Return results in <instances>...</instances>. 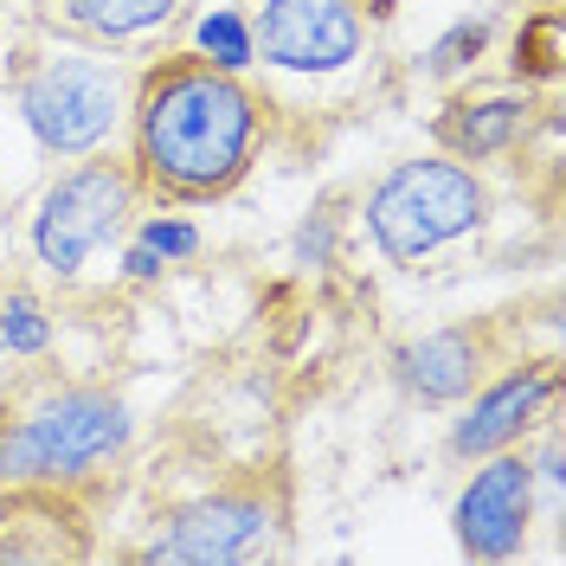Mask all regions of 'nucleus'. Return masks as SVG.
<instances>
[{"label":"nucleus","instance_id":"1","mask_svg":"<svg viewBox=\"0 0 566 566\" xmlns=\"http://www.w3.org/2000/svg\"><path fill=\"white\" fill-rule=\"evenodd\" d=\"M129 168L168 207H212L258 168L271 129L264 91L200 52H168L129 91Z\"/></svg>","mask_w":566,"mask_h":566},{"label":"nucleus","instance_id":"2","mask_svg":"<svg viewBox=\"0 0 566 566\" xmlns=\"http://www.w3.org/2000/svg\"><path fill=\"white\" fill-rule=\"evenodd\" d=\"M136 412L109 387H59L0 424V490L71 495L129 458Z\"/></svg>","mask_w":566,"mask_h":566},{"label":"nucleus","instance_id":"3","mask_svg":"<svg viewBox=\"0 0 566 566\" xmlns=\"http://www.w3.org/2000/svg\"><path fill=\"white\" fill-rule=\"evenodd\" d=\"M360 212H367L374 251L387 264H399V271H419L438 251H451L470 232H483L490 187L458 155H406V161H392L387 175L367 187V207Z\"/></svg>","mask_w":566,"mask_h":566},{"label":"nucleus","instance_id":"4","mask_svg":"<svg viewBox=\"0 0 566 566\" xmlns=\"http://www.w3.org/2000/svg\"><path fill=\"white\" fill-rule=\"evenodd\" d=\"M142 200L148 193H142L129 155H109V148L77 155L71 168L52 175V187L39 193V207H33V226H27V245H33L39 271L59 277V283H77L84 264L109 239L129 232V219H136Z\"/></svg>","mask_w":566,"mask_h":566},{"label":"nucleus","instance_id":"5","mask_svg":"<svg viewBox=\"0 0 566 566\" xmlns=\"http://www.w3.org/2000/svg\"><path fill=\"white\" fill-rule=\"evenodd\" d=\"M129 77L116 59H91V52H45L20 84L13 104L27 136L39 142L45 161H77L109 148V136L129 123Z\"/></svg>","mask_w":566,"mask_h":566},{"label":"nucleus","instance_id":"6","mask_svg":"<svg viewBox=\"0 0 566 566\" xmlns=\"http://www.w3.org/2000/svg\"><path fill=\"white\" fill-rule=\"evenodd\" d=\"M283 528V495L271 483H226L193 502H180L175 515L155 528L142 547V566H232L258 560Z\"/></svg>","mask_w":566,"mask_h":566},{"label":"nucleus","instance_id":"7","mask_svg":"<svg viewBox=\"0 0 566 566\" xmlns=\"http://www.w3.org/2000/svg\"><path fill=\"white\" fill-rule=\"evenodd\" d=\"M367 45L360 0H258L251 13V52L296 77L348 71Z\"/></svg>","mask_w":566,"mask_h":566},{"label":"nucleus","instance_id":"8","mask_svg":"<svg viewBox=\"0 0 566 566\" xmlns=\"http://www.w3.org/2000/svg\"><path fill=\"white\" fill-rule=\"evenodd\" d=\"M534 490L541 483H534V463L522 444L476 458L470 463V483L458 490V509H451L458 547L470 560H515L534 522Z\"/></svg>","mask_w":566,"mask_h":566},{"label":"nucleus","instance_id":"9","mask_svg":"<svg viewBox=\"0 0 566 566\" xmlns=\"http://www.w3.org/2000/svg\"><path fill=\"white\" fill-rule=\"evenodd\" d=\"M554 406H560V367L554 360H522V367L495 374L463 399V419L451 424V458L476 463L490 451L528 444L534 431L554 419Z\"/></svg>","mask_w":566,"mask_h":566},{"label":"nucleus","instance_id":"10","mask_svg":"<svg viewBox=\"0 0 566 566\" xmlns=\"http://www.w3.org/2000/svg\"><path fill=\"white\" fill-rule=\"evenodd\" d=\"M495 348H490V328L476 322H451V328H431L419 342L392 354V374L399 387L412 392L419 406H463L470 392L490 380Z\"/></svg>","mask_w":566,"mask_h":566},{"label":"nucleus","instance_id":"11","mask_svg":"<svg viewBox=\"0 0 566 566\" xmlns=\"http://www.w3.org/2000/svg\"><path fill=\"white\" fill-rule=\"evenodd\" d=\"M528 129H534V97H528V84H522V91H490V97L444 104V116H438V148L476 168V161L515 155L528 142Z\"/></svg>","mask_w":566,"mask_h":566},{"label":"nucleus","instance_id":"12","mask_svg":"<svg viewBox=\"0 0 566 566\" xmlns=\"http://www.w3.org/2000/svg\"><path fill=\"white\" fill-rule=\"evenodd\" d=\"M180 13V0H39V20L77 45H142Z\"/></svg>","mask_w":566,"mask_h":566},{"label":"nucleus","instance_id":"13","mask_svg":"<svg viewBox=\"0 0 566 566\" xmlns=\"http://www.w3.org/2000/svg\"><path fill=\"white\" fill-rule=\"evenodd\" d=\"M52 310L39 303L33 290H7L0 296V354L7 360H39V354H52Z\"/></svg>","mask_w":566,"mask_h":566},{"label":"nucleus","instance_id":"14","mask_svg":"<svg viewBox=\"0 0 566 566\" xmlns=\"http://www.w3.org/2000/svg\"><path fill=\"white\" fill-rule=\"evenodd\" d=\"M193 52L212 59L219 71H245L258 52H251V20L245 13H232V7H212L200 13V27H193Z\"/></svg>","mask_w":566,"mask_h":566},{"label":"nucleus","instance_id":"15","mask_svg":"<svg viewBox=\"0 0 566 566\" xmlns=\"http://www.w3.org/2000/svg\"><path fill=\"white\" fill-rule=\"evenodd\" d=\"M483 52H490V20H483V13H476V20H451L444 33L424 45L419 71L424 77H458V71H470Z\"/></svg>","mask_w":566,"mask_h":566},{"label":"nucleus","instance_id":"16","mask_svg":"<svg viewBox=\"0 0 566 566\" xmlns=\"http://www.w3.org/2000/svg\"><path fill=\"white\" fill-rule=\"evenodd\" d=\"M554 71H560V13L547 7V13L522 20V33H515V77L522 84H547Z\"/></svg>","mask_w":566,"mask_h":566},{"label":"nucleus","instance_id":"17","mask_svg":"<svg viewBox=\"0 0 566 566\" xmlns=\"http://www.w3.org/2000/svg\"><path fill=\"white\" fill-rule=\"evenodd\" d=\"M136 239L148 251H161L168 264H187V258H200V245H207V239H200V226H193L187 212H148V219L136 226Z\"/></svg>","mask_w":566,"mask_h":566},{"label":"nucleus","instance_id":"18","mask_svg":"<svg viewBox=\"0 0 566 566\" xmlns=\"http://www.w3.org/2000/svg\"><path fill=\"white\" fill-rule=\"evenodd\" d=\"M161 271H168V258H161V251H148L142 239L123 251V277H129V283H161Z\"/></svg>","mask_w":566,"mask_h":566},{"label":"nucleus","instance_id":"19","mask_svg":"<svg viewBox=\"0 0 566 566\" xmlns=\"http://www.w3.org/2000/svg\"><path fill=\"white\" fill-rule=\"evenodd\" d=\"M328 232H335V226H328V212H322V219L310 212V219H303V232H296V258H303V264L316 258V264H322V258H328Z\"/></svg>","mask_w":566,"mask_h":566}]
</instances>
